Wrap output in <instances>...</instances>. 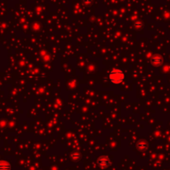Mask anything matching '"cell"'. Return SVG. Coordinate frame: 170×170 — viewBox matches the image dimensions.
<instances>
[{
	"instance_id": "obj_1",
	"label": "cell",
	"mask_w": 170,
	"mask_h": 170,
	"mask_svg": "<svg viewBox=\"0 0 170 170\" xmlns=\"http://www.w3.org/2000/svg\"><path fill=\"white\" fill-rule=\"evenodd\" d=\"M109 79L114 84H120L124 80V73L120 69H113L109 73Z\"/></svg>"
},
{
	"instance_id": "obj_2",
	"label": "cell",
	"mask_w": 170,
	"mask_h": 170,
	"mask_svg": "<svg viewBox=\"0 0 170 170\" xmlns=\"http://www.w3.org/2000/svg\"><path fill=\"white\" fill-rule=\"evenodd\" d=\"M99 163L100 165L102 167H106L109 165V160L107 158L105 157H101V159H99Z\"/></svg>"
},
{
	"instance_id": "obj_3",
	"label": "cell",
	"mask_w": 170,
	"mask_h": 170,
	"mask_svg": "<svg viewBox=\"0 0 170 170\" xmlns=\"http://www.w3.org/2000/svg\"><path fill=\"white\" fill-rule=\"evenodd\" d=\"M10 169V165L8 163L0 162V170H9Z\"/></svg>"
},
{
	"instance_id": "obj_4",
	"label": "cell",
	"mask_w": 170,
	"mask_h": 170,
	"mask_svg": "<svg viewBox=\"0 0 170 170\" xmlns=\"http://www.w3.org/2000/svg\"><path fill=\"white\" fill-rule=\"evenodd\" d=\"M152 62H153V63H155V64H159V62H161V59L159 57H154L153 58V60H152Z\"/></svg>"
}]
</instances>
